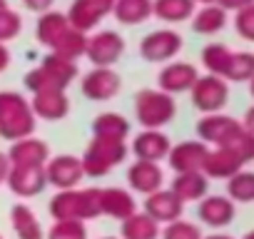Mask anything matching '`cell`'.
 <instances>
[{
  "mask_svg": "<svg viewBox=\"0 0 254 239\" xmlns=\"http://www.w3.org/2000/svg\"><path fill=\"white\" fill-rule=\"evenodd\" d=\"M35 130V115L30 102L18 92H0V137L5 140H25Z\"/></svg>",
  "mask_w": 254,
  "mask_h": 239,
  "instance_id": "cell-1",
  "label": "cell"
},
{
  "mask_svg": "<svg viewBox=\"0 0 254 239\" xmlns=\"http://www.w3.org/2000/svg\"><path fill=\"white\" fill-rule=\"evenodd\" d=\"M77 75V67L72 60H65L55 53H50L40 67L30 70L25 75V87L35 95L43 90H65Z\"/></svg>",
  "mask_w": 254,
  "mask_h": 239,
  "instance_id": "cell-2",
  "label": "cell"
},
{
  "mask_svg": "<svg viewBox=\"0 0 254 239\" xmlns=\"http://www.w3.org/2000/svg\"><path fill=\"white\" fill-rule=\"evenodd\" d=\"M177 107L172 95L162 92V90H140L135 97V115L137 122L145 130H157L162 125H167L175 117Z\"/></svg>",
  "mask_w": 254,
  "mask_h": 239,
  "instance_id": "cell-3",
  "label": "cell"
},
{
  "mask_svg": "<svg viewBox=\"0 0 254 239\" xmlns=\"http://www.w3.org/2000/svg\"><path fill=\"white\" fill-rule=\"evenodd\" d=\"M127 155V147L122 140H115V137H95L90 142V147L85 150V157L80 160L82 162V172L87 175H105L110 167L120 165Z\"/></svg>",
  "mask_w": 254,
  "mask_h": 239,
  "instance_id": "cell-4",
  "label": "cell"
},
{
  "mask_svg": "<svg viewBox=\"0 0 254 239\" xmlns=\"http://www.w3.org/2000/svg\"><path fill=\"white\" fill-rule=\"evenodd\" d=\"M227 100H229V87L222 77H217V75L197 77V82L192 87V102L197 110H202L204 115H214L227 105Z\"/></svg>",
  "mask_w": 254,
  "mask_h": 239,
  "instance_id": "cell-5",
  "label": "cell"
},
{
  "mask_svg": "<svg viewBox=\"0 0 254 239\" xmlns=\"http://www.w3.org/2000/svg\"><path fill=\"white\" fill-rule=\"evenodd\" d=\"M182 50V35L175 30H155L142 38L140 43V55L147 62H165L172 60Z\"/></svg>",
  "mask_w": 254,
  "mask_h": 239,
  "instance_id": "cell-6",
  "label": "cell"
},
{
  "mask_svg": "<svg viewBox=\"0 0 254 239\" xmlns=\"http://www.w3.org/2000/svg\"><path fill=\"white\" fill-rule=\"evenodd\" d=\"M112 8H115V0H75L65 18H67L70 28H75L80 33H87L107 13H112Z\"/></svg>",
  "mask_w": 254,
  "mask_h": 239,
  "instance_id": "cell-7",
  "label": "cell"
},
{
  "mask_svg": "<svg viewBox=\"0 0 254 239\" xmlns=\"http://www.w3.org/2000/svg\"><path fill=\"white\" fill-rule=\"evenodd\" d=\"M122 53H125V40L112 30H102V33L87 38L85 55L90 58V62L95 67H110L112 62H117V58Z\"/></svg>",
  "mask_w": 254,
  "mask_h": 239,
  "instance_id": "cell-8",
  "label": "cell"
},
{
  "mask_svg": "<svg viewBox=\"0 0 254 239\" xmlns=\"http://www.w3.org/2000/svg\"><path fill=\"white\" fill-rule=\"evenodd\" d=\"M120 90V75L112 72L110 67H95L82 77V95L95 102L112 100Z\"/></svg>",
  "mask_w": 254,
  "mask_h": 239,
  "instance_id": "cell-9",
  "label": "cell"
},
{
  "mask_svg": "<svg viewBox=\"0 0 254 239\" xmlns=\"http://www.w3.org/2000/svg\"><path fill=\"white\" fill-rule=\"evenodd\" d=\"M239 127H242V122H237L234 117H227V115L214 112V115H204L199 122H197V135H199V140L214 142L217 147H222Z\"/></svg>",
  "mask_w": 254,
  "mask_h": 239,
  "instance_id": "cell-10",
  "label": "cell"
},
{
  "mask_svg": "<svg viewBox=\"0 0 254 239\" xmlns=\"http://www.w3.org/2000/svg\"><path fill=\"white\" fill-rule=\"evenodd\" d=\"M197 67L190 62H170L162 72H160V90L167 95L175 92H187L194 87L197 82Z\"/></svg>",
  "mask_w": 254,
  "mask_h": 239,
  "instance_id": "cell-11",
  "label": "cell"
},
{
  "mask_svg": "<svg viewBox=\"0 0 254 239\" xmlns=\"http://www.w3.org/2000/svg\"><path fill=\"white\" fill-rule=\"evenodd\" d=\"M30 110H33V115L55 122V120H63L70 112V102L65 97V90H43V92L33 95Z\"/></svg>",
  "mask_w": 254,
  "mask_h": 239,
  "instance_id": "cell-12",
  "label": "cell"
},
{
  "mask_svg": "<svg viewBox=\"0 0 254 239\" xmlns=\"http://www.w3.org/2000/svg\"><path fill=\"white\" fill-rule=\"evenodd\" d=\"M209 150L204 142H182L175 150H170V165L177 172H199L204 160H207Z\"/></svg>",
  "mask_w": 254,
  "mask_h": 239,
  "instance_id": "cell-13",
  "label": "cell"
},
{
  "mask_svg": "<svg viewBox=\"0 0 254 239\" xmlns=\"http://www.w3.org/2000/svg\"><path fill=\"white\" fill-rule=\"evenodd\" d=\"M50 150L43 140H35V137H25V140H18L13 147H10V162L15 167H43V162L48 160Z\"/></svg>",
  "mask_w": 254,
  "mask_h": 239,
  "instance_id": "cell-14",
  "label": "cell"
},
{
  "mask_svg": "<svg viewBox=\"0 0 254 239\" xmlns=\"http://www.w3.org/2000/svg\"><path fill=\"white\" fill-rule=\"evenodd\" d=\"M132 150H135V155L142 162H157V160L167 157L172 147H170V137L167 135H162L157 130H145L132 142Z\"/></svg>",
  "mask_w": 254,
  "mask_h": 239,
  "instance_id": "cell-15",
  "label": "cell"
},
{
  "mask_svg": "<svg viewBox=\"0 0 254 239\" xmlns=\"http://www.w3.org/2000/svg\"><path fill=\"white\" fill-rule=\"evenodd\" d=\"M70 28V23H67V18L63 15V13H55V10H48V13H43V18L38 20V28H35V35H38V40H40V45H45V48H55L58 45V40L65 35V30Z\"/></svg>",
  "mask_w": 254,
  "mask_h": 239,
  "instance_id": "cell-16",
  "label": "cell"
},
{
  "mask_svg": "<svg viewBox=\"0 0 254 239\" xmlns=\"http://www.w3.org/2000/svg\"><path fill=\"white\" fill-rule=\"evenodd\" d=\"M242 165H244V162L239 160V155H234V152L227 150V147H217L214 152L207 155L202 170H204L207 175H212V177H232V175L239 172Z\"/></svg>",
  "mask_w": 254,
  "mask_h": 239,
  "instance_id": "cell-17",
  "label": "cell"
},
{
  "mask_svg": "<svg viewBox=\"0 0 254 239\" xmlns=\"http://www.w3.org/2000/svg\"><path fill=\"white\" fill-rule=\"evenodd\" d=\"M45 177L60 187H70L75 184L80 177H82V162L77 157H70V155H63V157H55L45 172Z\"/></svg>",
  "mask_w": 254,
  "mask_h": 239,
  "instance_id": "cell-18",
  "label": "cell"
},
{
  "mask_svg": "<svg viewBox=\"0 0 254 239\" xmlns=\"http://www.w3.org/2000/svg\"><path fill=\"white\" fill-rule=\"evenodd\" d=\"M112 15L122 25H140L152 15V0H115Z\"/></svg>",
  "mask_w": 254,
  "mask_h": 239,
  "instance_id": "cell-19",
  "label": "cell"
},
{
  "mask_svg": "<svg viewBox=\"0 0 254 239\" xmlns=\"http://www.w3.org/2000/svg\"><path fill=\"white\" fill-rule=\"evenodd\" d=\"M10 187L20 194H35L43 189L45 184V172L43 167H13V172H8Z\"/></svg>",
  "mask_w": 254,
  "mask_h": 239,
  "instance_id": "cell-20",
  "label": "cell"
},
{
  "mask_svg": "<svg viewBox=\"0 0 254 239\" xmlns=\"http://www.w3.org/2000/svg\"><path fill=\"white\" fill-rule=\"evenodd\" d=\"M152 15L165 23H182L194 15V0H152Z\"/></svg>",
  "mask_w": 254,
  "mask_h": 239,
  "instance_id": "cell-21",
  "label": "cell"
},
{
  "mask_svg": "<svg viewBox=\"0 0 254 239\" xmlns=\"http://www.w3.org/2000/svg\"><path fill=\"white\" fill-rule=\"evenodd\" d=\"M92 132H95V137L125 140L127 135H130V122H127L122 115H117V112H102L100 117H95Z\"/></svg>",
  "mask_w": 254,
  "mask_h": 239,
  "instance_id": "cell-22",
  "label": "cell"
},
{
  "mask_svg": "<svg viewBox=\"0 0 254 239\" xmlns=\"http://www.w3.org/2000/svg\"><path fill=\"white\" fill-rule=\"evenodd\" d=\"M227 25V10L219 5H204L194 18H192V30L199 35H214Z\"/></svg>",
  "mask_w": 254,
  "mask_h": 239,
  "instance_id": "cell-23",
  "label": "cell"
},
{
  "mask_svg": "<svg viewBox=\"0 0 254 239\" xmlns=\"http://www.w3.org/2000/svg\"><path fill=\"white\" fill-rule=\"evenodd\" d=\"M160 182H162V172H160V167L155 162H142L140 160L137 165H132V170H130V184L135 189L152 192L155 187H160Z\"/></svg>",
  "mask_w": 254,
  "mask_h": 239,
  "instance_id": "cell-24",
  "label": "cell"
},
{
  "mask_svg": "<svg viewBox=\"0 0 254 239\" xmlns=\"http://www.w3.org/2000/svg\"><path fill=\"white\" fill-rule=\"evenodd\" d=\"M229 60H232V50L227 45H219V43H212L202 50V65L207 67L209 75H217L224 80V72L229 67Z\"/></svg>",
  "mask_w": 254,
  "mask_h": 239,
  "instance_id": "cell-25",
  "label": "cell"
},
{
  "mask_svg": "<svg viewBox=\"0 0 254 239\" xmlns=\"http://www.w3.org/2000/svg\"><path fill=\"white\" fill-rule=\"evenodd\" d=\"M85 48H87V35L80 33V30H75V28H67L65 35L53 48V53L60 55V58H65V60H75V58L85 55Z\"/></svg>",
  "mask_w": 254,
  "mask_h": 239,
  "instance_id": "cell-26",
  "label": "cell"
},
{
  "mask_svg": "<svg viewBox=\"0 0 254 239\" xmlns=\"http://www.w3.org/2000/svg\"><path fill=\"white\" fill-rule=\"evenodd\" d=\"M254 77V55L252 53H232L229 67L224 72V80L232 82H247Z\"/></svg>",
  "mask_w": 254,
  "mask_h": 239,
  "instance_id": "cell-27",
  "label": "cell"
},
{
  "mask_svg": "<svg viewBox=\"0 0 254 239\" xmlns=\"http://www.w3.org/2000/svg\"><path fill=\"white\" fill-rule=\"evenodd\" d=\"M207 189V179L199 172H185L175 179V192L177 199H194Z\"/></svg>",
  "mask_w": 254,
  "mask_h": 239,
  "instance_id": "cell-28",
  "label": "cell"
},
{
  "mask_svg": "<svg viewBox=\"0 0 254 239\" xmlns=\"http://www.w3.org/2000/svg\"><path fill=\"white\" fill-rule=\"evenodd\" d=\"M222 147H227V150H232L234 155H239V160L242 162H247V160H254V135H249L244 127H239Z\"/></svg>",
  "mask_w": 254,
  "mask_h": 239,
  "instance_id": "cell-29",
  "label": "cell"
},
{
  "mask_svg": "<svg viewBox=\"0 0 254 239\" xmlns=\"http://www.w3.org/2000/svg\"><path fill=\"white\" fill-rule=\"evenodd\" d=\"M202 217L212 224H222V222H229L232 217V204L227 199H219V197H212L202 204Z\"/></svg>",
  "mask_w": 254,
  "mask_h": 239,
  "instance_id": "cell-30",
  "label": "cell"
},
{
  "mask_svg": "<svg viewBox=\"0 0 254 239\" xmlns=\"http://www.w3.org/2000/svg\"><path fill=\"white\" fill-rule=\"evenodd\" d=\"M150 212L157 214L160 219H172L180 212V199L175 194H155L150 199Z\"/></svg>",
  "mask_w": 254,
  "mask_h": 239,
  "instance_id": "cell-31",
  "label": "cell"
},
{
  "mask_svg": "<svg viewBox=\"0 0 254 239\" xmlns=\"http://www.w3.org/2000/svg\"><path fill=\"white\" fill-rule=\"evenodd\" d=\"M229 192L237 197V199H254V175L252 172H237L232 175V182H229Z\"/></svg>",
  "mask_w": 254,
  "mask_h": 239,
  "instance_id": "cell-32",
  "label": "cell"
},
{
  "mask_svg": "<svg viewBox=\"0 0 254 239\" xmlns=\"http://www.w3.org/2000/svg\"><path fill=\"white\" fill-rule=\"evenodd\" d=\"M20 28H23V18L15 10H10V8L0 10V43L13 40L20 33Z\"/></svg>",
  "mask_w": 254,
  "mask_h": 239,
  "instance_id": "cell-33",
  "label": "cell"
},
{
  "mask_svg": "<svg viewBox=\"0 0 254 239\" xmlns=\"http://www.w3.org/2000/svg\"><path fill=\"white\" fill-rule=\"evenodd\" d=\"M100 197H102L105 209H107V212H112V214H127V212L132 209L130 197H127L125 192H120V189H107V192H102Z\"/></svg>",
  "mask_w": 254,
  "mask_h": 239,
  "instance_id": "cell-34",
  "label": "cell"
},
{
  "mask_svg": "<svg viewBox=\"0 0 254 239\" xmlns=\"http://www.w3.org/2000/svg\"><path fill=\"white\" fill-rule=\"evenodd\" d=\"M234 28H237V33H239L244 40H252V43H254V5H247V8L237 10Z\"/></svg>",
  "mask_w": 254,
  "mask_h": 239,
  "instance_id": "cell-35",
  "label": "cell"
},
{
  "mask_svg": "<svg viewBox=\"0 0 254 239\" xmlns=\"http://www.w3.org/2000/svg\"><path fill=\"white\" fill-rule=\"evenodd\" d=\"M152 232H155V227L145 217H135L130 224L125 227V234L132 237V239H147V237H152Z\"/></svg>",
  "mask_w": 254,
  "mask_h": 239,
  "instance_id": "cell-36",
  "label": "cell"
},
{
  "mask_svg": "<svg viewBox=\"0 0 254 239\" xmlns=\"http://www.w3.org/2000/svg\"><path fill=\"white\" fill-rule=\"evenodd\" d=\"M33 217H30V212L28 209H23V207H18L15 209V227H20V232L28 237V239H33L35 237V227H33V222H30Z\"/></svg>",
  "mask_w": 254,
  "mask_h": 239,
  "instance_id": "cell-37",
  "label": "cell"
},
{
  "mask_svg": "<svg viewBox=\"0 0 254 239\" xmlns=\"http://www.w3.org/2000/svg\"><path fill=\"white\" fill-rule=\"evenodd\" d=\"M53 239H82V229L80 227H60L53 232Z\"/></svg>",
  "mask_w": 254,
  "mask_h": 239,
  "instance_id": "cell-38",
  "label": "cell"
},
{
  "mask_svg": "<svg viewBox=\"0 0 254 239\" xmlns=\"http://www.w3.org/2000/svg\"><path fill=\"white\" fill-rule=\"evenodd\" d=\"M53 3H55V0H23V5L28 10H33V13H48Z\"/></svg>",
  "mask_w": 254,
  "mask_h": 239,
  "instance_id": "cell-39",
  "label": "cell"
},
{
  "mask_svg": "<svg viewBox=\"0 0 254 239\" xmlns=\"http://www.w3.org/2000/svg\"><path fill=\"white\" fill-rule=\"evenodd\" d=\"M217 5L224 10H242L247 5H254V0H217Z\"/></svg>",
  "mask_w": 254,
  "mask_h": 239,
  "instance_id": "cell-40",
  "label": "cell"
},
{
  "mask_svg": "<svg viewBox=\"0 0 254 239\" xmlns=\"http://www.w3.org/2000/svg\"><path fill=\"white\" fill-rule=\"evenodd\" d=\"M167 237H170V239H194V229H192V227L180 224V227L170 229V234H167Z\"/></svg>",
  "mask_w": 254,
  "mask_h": 239,
  "instance_id": "cell-41",
  "label": "cell"
},
{
  "mask_svg": "<svg viewBox=\"0 0 254 239\" xmlns=\"http://www.w3.org/2000/svg\"><path fill=\"white\" fill-rule=\"evenodd\" d=\"M242 127L249 132V135H254V107H249L247 110V115H244V122H242Z\"/></svg>",
  "mask_w": 254,
  "mask_h": 239,
  "instance_id": "cell-42",
  "label": "cell"
},
{
  "mask_svg": "<svg viewBox=\"0 0 254 239\" xmlns=\"http://www.w3.org/2000/svg\"><path fill=\"white\" fill-rule=\"evenodd\" d=\"M8 62H10V53H8V48L3 43H0V70H5Z\"/></svg>",
  "mask_w": 254,
  "mask_h": 239,
  "instance_id": "cell-43",
  "label": "cell"
},
{
  "mask_svg": "<svg viewBox=\"0 0 254 239\" xmlns=\"http://www.w3.org/2000/svg\"><path fill=\"white\" fill-rule=\"evenodd\" d=\"M5 177H8V157L0 155V182H3Z\"/></svg>",
  "mask_w": 254,
  "mask_h": 239,
  "instance_id": "cell-44",
  "label": "cell"
},
{
  "mask_svg": "<svg viewBox=\"0 0 254 239\" xmlns=\"http://www.w3.org/2000/svg\"><path fill=\"white\" fill-rule=\"evenodd\" d=\"M194 3H204V5H217V0H194Z\"/></svg>",
  "mask_w": 254,
  "mask_h": 239,
  "instance_id": "cell-45",
  "label": "cell"
},
{
  "mask_svg": "<svg viewBox=\"0 0 254 239\" xmlns=\"http://www.w3.org/2000/svg\"><path fill=\"white\" fill-rule=\"evenodd\" d=\"M8 8V0H0V10H5Z\"/></svg>",
  "mask_w": 254,
  "mask_h": 239,
  "instance_id": "cell-46",
  "label": "cell"
},
{
  "mask_svg": "<svg viewBox=\"0 0 254 239\" xmlns=\"http://www.w3.org/2000/svg\"><path fill=\"white\" fill-rule=\"evenodd\" d=\"M249 90H252V95H254V77L249 80Z\"/></svg>",
  "mask_w": 254,
  "mask_h": 239,
  "instance_id": "cell-47",
  "label": "cell"
},
{
  "mask_svg": "<svg viewBox=\"0 0 254 239\" xmlns=\"http://www.w3.org/2000/svg\"><path fill=\"white\" fill-rule=\"evenodd\" d=\"M249 239H254V234H252V237H249Z\"/></svg>",
  "mask_w": 254,
  "mask_h": 239,
  "instance_id": "cell-48",
  "label": "cell"
},
{
  "mask_svg": "<svg viewBox=\"0 0 254 239\" xmlns=\"http://www.w3.org/2000/svg\"><path fill=\"white\" fill-rule=\"evenodd\" d=\"M217 239H222V237H217Z\"/></svg>",
  "mask_w": 254,
  "mask_h": 239,
  "instance_id": "cell-49",
  "label": "cell"
}]
</instances>
